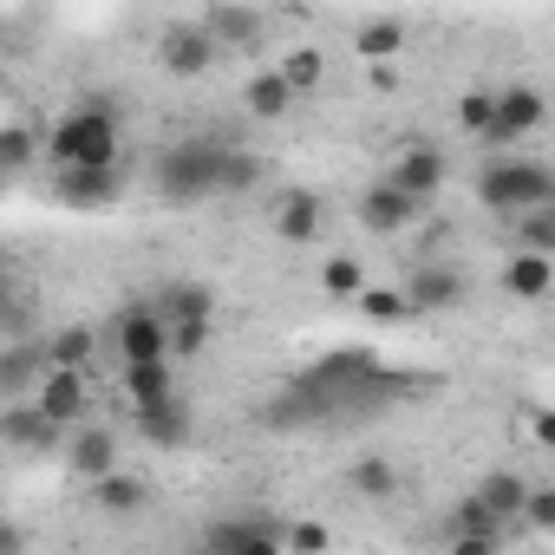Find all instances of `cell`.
<instances>
[{"instance_id": "1", "label": "cell", "mask_w": 555, "mask_h": 555, "mask_svg": "<svg viewBox=\"0 0 555 555\" xmlns=\"http://www.w3.org/2000/svg\"><path fill=\"white\" fill-rule=\"evenodd\" d=\"M40 157H47L53 170H118V157H125L118 112H112L105 99H86V105H73V112H66V118L47 131Z\"/></svg>"}, {"instance_id": "2", "label": "cell", "mask_w": 555, "mask_h": 555, "mask_svg": "<svg viewBox=\"0 0 555 555\" xmlns=\"http://www.w3.org/2000/svg\"><path fill=\"white\" fill-rule=\"evenodd\" d=\"M477 203L496 216H529V209H555V170L535 157H490L477 170Z\"/></svg>"}, {"instance_id": "3", "label": "cell", "mask_w": 555, "mask_h": 555, "mask_svg": "<svg viewBox=\"0 0 555 555\" xmlns=\"http://www.w3.org/2000/svg\"><path fill=\"white\" fill-rule=\"evenodd\" d=\"M216 164H222L216 138H183V144L157 151V190L170 203H203V196H216Z\"/></svg>"}, {"instance_id": "4", "label": "cell", "mask_w": 555, "mask_h": 555, "mask_svg": "<svg viewBox=\"0 0 555 555\" xmlns=\"http://www.w3.org/2000/svg\"><path fill=\"white\" fill-rule=\"evenodd\" d=\"M548 118V99H542V86H503L496 99H490V125H483V151H516L535 125Z\"/></svg>"}, {"instance_id": "5", "label": "cell", "mask_w": 555, "mask_h": 555, "mask_svg": "<svg viewBox=\"0 0 555 555\" xmlns=\"http://www.w3.org/2000/svg\"><path fill=\"white\" fill-rule=\"evenodd\" d=\"M112 340H118V366L170 360V327H164L157 301H125V308L112 314Z\"/></svg>"}, {"instance_id": "6", "label": "cell", "mask_w": 555, "mask_h": 555, "mask_svg": "<svg viewBox=\"0 0 555 555\" xmlns=\"http://www.w3.org/2000/svg\"><path fill=\"white\" fill-rule=\"evenodd\" d=\"M27 405L53 425V431H73L92 418V373H66V366H47L40 386L27 392Z\"/></svg>"}, {"instance_id": "7", "label": "cell", "mask_w": 555, "mask_h": 555, "mask_svg": "<svg viewBox=\"0 0 555 555\" xmlns=\"http://www.w3.org/2000/svg\"><path fill=\"white\" fill-rule=\"evenodd\" d=\"M444 177H451V157H444V144H405L399 157H392V170H386V183L399 190V196H412V203H431L438 190H444Z\"/></svg>"}, {"instance_id": "8", "label": "cell", "mask_w": 555, "mask_h": 555, "mask_svg": "<svg viewBox=\"0 0 555 555\" xmlns=\"http://www.w3.org/2000/svg\"><path fill=\"white\" fill-rule=\"evenodd\" d=\"M405 308H412V321L418 314H451V308H464V274L451 268V261H418L412 274H405Z\"/></svg>"}, {"instance_id": "9", "label": "cell", "mask_w": 555, "mask_h": 555, "mask_svg": "<svg viewBox=\"0 0 555 555\" xmlns=\"http://www.w3.org/2000/svg\"><path fill=\"white\" fill-rule=\"evenodd\" d=\"M66 464H73V477H86V483L112 477V470H118V431L99 425V418L73 425V431H66Z\"/></svg>"}, {"instance_id": "10", "label": "cell", "mask_w": 555, "mask_h": 555, "mask_svg": "<svg viewBox=\"0 0 555 555\" xmlns=\"http://www.w3.org/2000/svg\"><path fill=\"white\" fill-rule=\"evenodd\" d=\"M157 60H164V73H177V79H196V73H209V66H216V40H209L196 21H177V27H164V40H157Z\"/></svg>"}, {"instance_id": "11", "label": "cell", "mask_w": 555, "mask_h": 555, "mask_svg": "<svg viewBox=\"0 0 555 555\" xmlns=\"http://www.w3.org/2000/svg\"><path fill=\"white\" fill-rule=\"evenodd\" d=\"M53 196L66 209H112L125 196V170H53Z\"/></svg>"}, {"instance_id": "12", "label": "cell", "mask_w": 555, "mask_h": 555, "mask_svg": "<svg viewBox=\"0 0 555 555\" xmlns=\"http://www.w3.org/2000/svg\"><path fill=\"white\" fill-rule=\"evenodd\" d=\"M196 27L216 40V53H255L268 34V21L255 8H209V14H196Z\"/></svg>"}, {"instance_id": "13", "label": "cell", "mask_w": 555, "mask_h": 555, "mask_svg": "<svg viewBox=\"0 0 555 555\" xmlns=\"http://www.w3.org/2000/svg\"><path fill=\"white\" fill-rule=\"evenodd\" d=\"M92 509L99 516H112V522H131V516H144L151 509V477H138V470H112V477H99L92 483Z\"/></svg>"}, {"instance_id": "14", "label": "cell", "mask_w": 555, "mask_h": 555, "mask_svg": "<svg viewBox=\"0 0 555 555\" xmlns=\"http://www.w3.org/2000/svg\"><path fill=\"white\" fill-rule=\"evenodd\" d=\"M418 209H425V203L399 196V190H392V183L379 177V183H373V190L360 196V229H373V235H405V229L418 222Z\"/></svg>"}, {"instance_id": "15", "label": "cell", "mask_w": 555, "mask_h": 555, "mask_svg": "<svg viewBox=\"0 0 555 555\" xmlns=\"http://www.w3.org/2000/svg\"><path fill=\"white\" fill-rule=\"evenodd\" d=\"M503 295H509V301H529V308L548 301V295H555V261L509 248V261H503Z\"/></svg>"}, {"instance_id": "16", "label": "cell", "mask_w": 555, "mask_h": 555, "mask_svg": "<svg viewBox=\"0 0 555 555\" xmlns=\"http://www.w3.org/2000/svg\"><path fill=\"white\" fill-rule=\"evenodd\" d=\"M131 418H138V438H144V444H157V451L190 444V405H183L177 392H170V399H157V405H138Z\"/></svg>"}, {"instance_id": "17", "label": "cell", "mask_w": 555, "mask_h": 555, "mask_svg": "<svg viewBox=\"0 0 555 555\" xmlns=\"http://www.w3.org/2000/svg\"><path fill=\"white\" fill-rule=\"evenodd\" d=\"M47 373V347L40 340H8L0 347V399H27Z\"/></svg>"}, {"instance_id": "18", "label": "cell", "mask_w": 555, "mask_h": 555, "mask_svg": "<svg viewBox=\"0 0 555 555\" xmlns=\"http://www.w3.org/2000/svg\"><path fill=\"white\" fill-rule=\"evenodd\" d=\"M321 222H327V209H321V196L314 190H288L282 203H274V235H282V242H314L321 235Z\"/></svg>"}, {"instance_id": "19", "label": "cell", "mask_w": 555, "mask_h": 555, "mask_svg": "<svg viewBox=\"0 0 555 555\" xmlns=\"http://www.w3.org/2000/svg\"><path fill=\"white\" fill-rule=\"evenodd\" d=\"M0 444H21V451H47V444H60V431L27 405V399H8L0 405Z\"/></svg>"}, {"instance_id": "20", "label": "cell", "mask_w": 555, "mask_h": 555, "mask_svg": "<svg viewBox=\"0 0 555 555\" xmlns=\"http://www.w3.org/2000/svg\"><path fill=\"white\" fill-rule=\"evenodd\" d=\"M242 112H248L255 125H282V118L295 112V92L274 79V66H268V73H255V79L242 86Z\"/></svg>"}, {"instance_id": "21", "label": "cell", "mask_w": 555, "mask_h": 555, "mask_svg": "<svg viewBox=\"0 0 555 555\" xmlns=\"http://www.w3.org/2000/svg\"><path fill=\"white\" fill-rule=\"evenodd\" d=\"M157 314H164V327H209V321H216V295H209L203 282H177V288L157 301Z\"/></svg>"}, {"instance_id": "22", "label": "cell", "mask_w": 555, "mask_h": 555, "mask_svg": "<svg viewBox=\"0 0 555 555\" xmlns=\"http://www.w3.org/2000/svg\"><path fill=\"white\" fill-rule=\"evenodd\" d=\"M470 496H477L503 529H509V522H516V509H522V496H529V477H522V470H483V483H477Z\"/></svg>"}, {"instance_id": "23", "label": "cell", "mask_w": 555, "mask_h": 555, "mask_svg": "<svg viewBox=\"0 0 555 555\" xmlns=\"http://www.w3.org/2000/svg\"><path fill=\"white\" fill-rule=\"evenodd\" d=\"M118 386H125V399H131V412H138V405H157V399H170V392H177V366H170V360L118 366Z\"/></svg>"}, {"instance_id": "24", "label": "cell", "mask_w": 555, "mask_h": 555, "mask_svg": "<svg viewBox=\"0 0 555 555\" xmlns=\"http://www.w3.org/2000/svg\"><path fill=\"white\" fill-rule=\"evenodd\" d=\"M509 529L477 503V496H457L451 503V516H444V542H503Z\"/></svg>"}, {"instance_id": "25", "label": "cell", "mask_w": 555, "mask_h": 555, "mask_svg": "<svg viewBox=\"0 0 555 555\" xmlns=\"http://www.w3.org/2000/svg\"><path fill=\"white\" fill-rule=\"evenodd\" d=\"M47 347V366H66V373H92V353H99V334L86 327V321H73V327H60L53 340H40Z\"/></svg>"}, {"instance_id": "26", "label": "cell", "mask_w": 555, "mask_h": 555, "mask_svg": "<svg viewBox=\"0 0 555 555\" xmlns=\"http://www.w3.org/2000/svg\"><path fill=\"white\" fill-rule=\"evenodd\" d=\"M274 79H282V86L295 92V105H301L308 92H321V79H327V53H321V47H295V53H282Z\"/></svg>"}, {"instance_id": "27", "label": "cell", "mask_w": 555, "mask_h": 555, "mask_svg": "<svg viewBox=\"0 0 555 555\" xmlns=\"http://www.w3.org/2000/svg\"><path fill=\"white\" fill-rule=\"evenodd\" d=\"M347 490L366 496V503H386V496H399V464L392 457H353L347 464Z\"/></svg>"}, {"instance_id": "28", "label": "cell", "mask_w": 555, "mask_h": 555, "mask_svg": "<svg viewBox=\"0 0 555 555\" xmlns=\"http://www.w3.org/2000/svg\"><path fill=\"white\" fill-rule=\"evenodd\" d=\"M321 288L334 295V301H360L373 282H366V261L360 255H327L321 261Z\"/></svg>"}, {"instance_id": "29", "label": "cell", "mask_w": 555, "mask_h": 555, "mask_svg": "<svg viewBox=\"0 0 555 555\" xmlns=\"http://www.w3.org/2000/svg\"><path fill=\"white\" fill-rule=\"evenodd\" d=\"M353 53H360V60H373V66L399 60V53H405V21H366V27L353 34Z\"/></svg>"}, {"instance_id": "30", "label": "cell", "mask_w": 555, "mask_h": 555, "mask_svg": "<svg viewBox=\"0 0 555 555\" xmlns=\"http://www.w3.org/2000/svg\"><path fill=\"white\" fill-rule=\"evenodd\" d=\"M255 183H261V157H255V151L222 144V164H216V196H242V190H255Z\"/></svg>"}, {"instance_id": "31", "label": "cell", "mask_w": 555, "mask_h": 555, "mask_svg": "<svg viewBox=\"0 0 555 555\" xmlns=\"http://www.w3.org/2000/svg\"><path fill=\"white\" fill-rule=\"evenodd\" d=\"M40 144H47L40 125H0V170H27L40 157Z\"/></svg>"}, {"instance_id": "32", "label": "cell", "mask_w": 555, "mask_h": 555, "mask_svg": "<svg viewBox=\"0 0 555 555\" xmlns=\"http://www.w3.org/2000/svg\"><path fill=\"white\" fill-rule=\"evenodd\" d=\"M516 248L555 261V209H529V216H516Z\"/></svg>"}, {"instance_id": "33", "label": "cell", "mask_w": 555, "mask_h": 555, "mask_svg": "<svg viewBox=\"0 0 555 555\" xmlns=\"http://www.w3.org/2000/svg\"><path fill=\"white\" fill-rule=\"evenodd\" d=\"M353 308H360L373 327H405V321H412V308H405V295H399V288H366Z\"/></svg>"}, {"instance_id": "34", "label": "cell", "mask_w": 555, "mask_h": 555, "mask_svg": "<svg viewBox=\"0 0 555 555\" xmlns=\"http://www.w3.org/2000/svg\"><path fill=\"white\" fill-rule=\"evenodd\" d=\"M274 535H282L288 555H327V548H334V529L314 522V516H301V522H288V529H274Z\"/></svg>"}, {"instance_id": "35", "label": "cell", "mask_w": 555, "mask_h": 555, "mask_svg": "<svg viewBox=\"0 0 555 555\" xmlns=\"http://www.w3.org/2000/svg\"><path fill=\"white\" fill-rule=\"evenodd\" d=\"M516 529H529V535H555V490L529 483V496H522V509H516Z\"/></svg>"}, {"instance_id": "36", "label": "cell", "mask_w": 555, "mask_h": 555, "mask_svg": "<svg viewBox=\"0 0 555 555\" xmlns=\"http://www.w3.org/2000/svg\"><path fill=\"white\" fill-rule=\"evenodd\" d=\"M490 99H496V92H483V86L457 99V125H464L470 138H483V125H490Z\"/></svg>"}, {"instance_id": "37", "label": "cell", "mask_w": 555, "mask_h": 555, "mask_svg": "<svg viewBox=\"0 0 555 555\" xmlns=\"http://www.w3.org/2000/svg\"><path fill=\"white\" fill-rule=\"evenodd\" d=\"M0 555H27V529L0 516Z\"/></svg>"}, {"instance_id": "38", "label": "cell", "mask_w": 555, "mask_h": 555, "mask_svg": "<svg viewBox=\"0 0 555 555\" xmlns=\"http://www.w3.org/2000/svg\"><path fill=\"white\" fill-rule=\"evenodd\" d=\"M444 555H503V542H444Z\"/></svg>"}, {"instance_id": "39", "label": "cell", "mask_w": 555, "mask_h": 555, "mask_svg": "<svg viewBox=\"0 0 555 555\" xmlns=\"http://www.w3.org/2000/svg\"><path fill=\"white\" fill-rule=\"evenodd\" d=\"M8 301H14V295H8V261H0V308H8Z\"/></svg>"}]
</instances>
